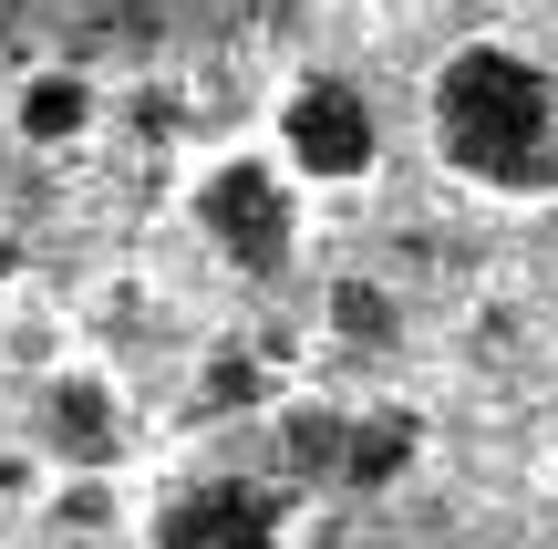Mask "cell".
<instances>
[{
	"label": "cell",
	"mask_w": 558,
	"mask_h": 549,
	"mask_svg": "<svg viewBox=\"0 0 558 549\" xmlns=\"http://www.w3.org/2000/svg\"><path fill=\"white\" fill-rule=\"evenodd\" d=\"M207 405H218V415L259 405V363H248V353H218V363H207Z\"/></svg>",
	"instance_id": "9"
},
{
	"label": "cell",
	"mask_w": 558,
	"mask_h": 549,
	"mask_svg": "<svg viewBox=\"0 0 558 549\" xmlns=\"http://www.w3.org/2000/svg\"><path fill=\"white\" fill-rule=\"evenodd\" d=\"M331 332H341V343H383V332H393V301L362 290V281H341L331 290Z\"/></svg>",
	"instance_id": "8"
},
{
	"label": "cell",
	"mask_w": 558,
	"mask_h": 549,
	"mask_svg": "<svg viewBox=\"0 0 558 549\" xmlns=\"http://www.w3.org/2000/svg\"><path fill=\"white\" fill-rule=\"evenodd\" d=\"M403 467H414V426H403V415H352V426H341L331 477H352V488H393Z\"/></svg>",
	"instance_id": "7"
},
{
	"label": "cell",
	"mask_w": 558,
	"mask_h": 549,
	"mask_svg": "<svg viewBox=\"0 0 558 549\" xmlns=\"http://www.w3.org/2000/svg\"><path fill=\"white\" fill-rule=\"evenodd\" d=\"M11 124H21L32 145H73L83 124H94V83H83V73H32V83L11 94Z\"/></svg>",
	"instance_id": "6"
},
{
	"label": "cell",
	"mask_w": 558,
	"mask_h": 549,
	"mask_svg": "<svg viewBox=\"0 0 558 549\" xmlns=\"http://www.w3.org/2000/svg\"><path fill=\"white\" fill-rule=\"evenodd\" d=\"M156 549H290V518L259 477H197L156 509Z\"/></svg>",
	"instance_id": "5"
},
{
	"label": "cell",
	"mask_w": 558,
	"mask_h": 549,
	"mask_svg": "<svg viewBox=\"0 0 558 549\" xmlns=\"http://www.w3.org/2000/svg\"><path fill=\"white\" fill-rule=\"evenodd\" d=\"M0 281H21V239H11V228H0Z\"/></svg>",
	"instance_id": "11"
},
{
	"label": "cell",
	"mask_w": 558,
	"mask_h": 549,
	"mask_svg": "<svg viewBox=\"0 0 558 549\" xmlns=\"http://www.w3.org/2000/svg\"><path fill=\"white\" fill-rule=\"evenodd\" d=\"M435 145L456 177L497 198H548L558 187V83L507 41H465L435 73Z\"/></svg>",
	"instance_id": "1"
},
{
	"label": "cell",
	"mask_w": 558,
	"mask_h": 549,
	"mask_svg": "<svg viewBox=\"0 0 558 549\" xmlns=\"http://www.w3.org/2000/svg\"><path fill=\"white\" fill-rule=\"evenodd\" d=\"M373 156H383V124H373V104H362V83L311 73L279 104V166H290V177L352 187V177H373Z\"/></svg>",
	"instance_id": "3"
},
{
	"label": "cell",
	"mask_w": 558,
	"mask_h": 549,
	"mask_svg": "<svg viewBox=\"0 0 558 549\" xmlns=\"http://www.w3.org/2000/svg\"><path fill=\"white\" fill-rule=\"evenodd\" d=\"M32 435H41V456H52L62 477H104L124 456V394L104 384V373L62 363V373L32 384Z\"/></svg>",
	"instance_id": "4"
},
{
	"label": "cell",
	"mask_w": 558,
	"mask_h": 549,
	"mask_svg": "<svg viewBox=\"0 0 558 549\" xmlns=\"http://www.w3.org/2000/svg\"><path fill=\"white\" fill-rule=\"evenodd\" d=\"M62 518H73V529H104V518H114V488H104V477H83V488H62Z\"/></svg>",
	"instance_id": "10"
},
{
	"label": "cell",
	"mask_w": 558,
	"mask_h": 549,
	"mask_svg": "<svg viewBox=\"0 0 558 549\" xmlns=\"http://www.w3.org/2000/svg\"><path fill=\"white\" fill-rule=\"evenodd\" d=\"M186 207L218 239V260H239V270H279L290 239H300V198H290V166L279 156H218Z\"/></svg>",
	"instance_id": "2"
}]
</instances>
